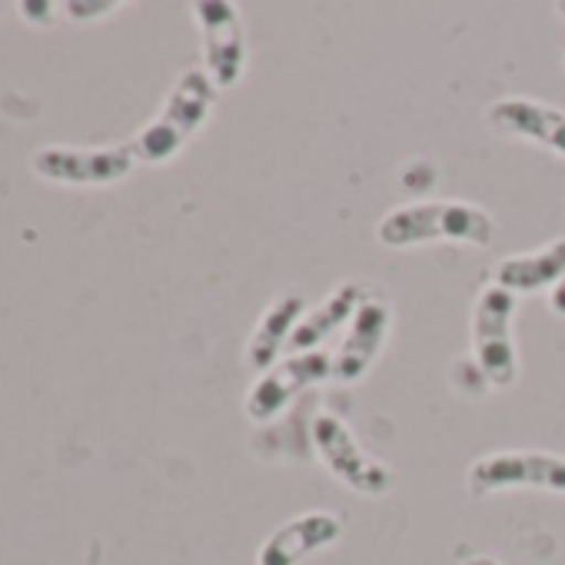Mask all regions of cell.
Here are the masks:
<instances>
[{"label": "cell", "mask_w": 565, "mask_h": 565, "mask_svg": "<svg viewBox=\"0 0 565 565\" xmlns=\"http://www.w3.org/2000/svg\"><path fill=\"white\" fill-rule=\"evenodd\" d=\"M390 327H393V307L380 297H370L356 310L350 333L343 337L340 350L333 353V380L343 386L360 383L376 366V360L386 347Z\"/></svg>", "instance_id": "obj_10"}, {"label": "cell", "mask_w": 565, "mask_h": 565, "mask_svg": "<svg viewBox=\"0 0 565 565\" xmlns=\"http://www.w3.org/2000/svg\"><path fill=\"white\" fill-rule=\"evenodd\" d=\"M303 313H307V303H303L300 294H287V297L273 300L263 310V317L256 320V327H253V333L246 340V350H243L246 363L253 370H259V373H266L269 366H276L279 363V353L290 347L294 330L300 327Z\"/></svg>", "instance_id": "obj_14"}, {"label": "cell", "mask_w": 565, "mask_h": 565, "mask_svg": "<svg viewBox=\"0 0 565 565\" xmlns=\"http://www.w3.org/2000/svg\"><path fill=\"white\" fill-rule=\"evenodd\" d=\"M466 489L472 495L512 492V489H539L565 495V456L539 452V449H499L469 462Z\"/></svg>", "instance_id": "obj_5"}, {"label": "cell", "mask_w": 565, "mask_h": 565, "mask_svg": "<svg viewBox=\"0 0 565 565\" xmlns=\"http://www.w3.org/2000/svg\"><path fill=\"white\" fill-rule=\"evenodd\" d=\"M552 11H555V14H558V18H565V0H562V4H555V8H552Z\"/></svg>", "instance_id": "obj_17"}, {"label": "cell", "mask_w": 565, "mask_h": 565, "mask_svg": "<svg viewBox=\"0 0 565 565\" xmlns=\"http://www.w3.org/2000/svg\"><path fill=\"white\" fill-rule=\"evenodd\" d=\"M310 443L320 456V462L327 466V472L333 479H340L347 489H353L356 495L366 499H380L393 489L396 472L376 459L373 452H366V446L356 439V433L330 409L317 413L310 423Z\"/></svg>", "instance_id": "obj_4"}, {"label": "cell", "mask_w": 565, "mask_h": 565, "mask_svg": "<svg viewBox=\"0 0 565 565\" xmlns=\"http://www.w3.org/2000/svg\"><path fill=\"white\" fill-rule=\"evenodd\" d=\"M216 87L206 71H183L170 94L163 97L157 117L130 140V150L140 163H167L173 160L210 120L216 107Z\"/></svg>", "instance_id": "obj_2"}, {"label": "cell", "mask_w": 565, "mask_h": 565, "mask_svg": "<svg viewBox=\"0 0 565 565\" xmlns=\"http://www.w3.org/2000/svg\"><path fill=\"white\" fill-rule=\"evenodd\" d=\"M343 532L347 525L337 512H327V509L300 512L259 542L256 565H303L310 555L337 545Z\"/></svg>", "instance_id": "obj_9"}, {"label": "cell", "mask_w": 565, "mask_h": 565, "mask_svg": "<svg viewBox=\"0 0 565 565\" xmlns=\"http://www.w3.org/2000/svg\"><path fill=\"white\" fill-rule=\"evenodd\" d=\"M486 124L495 134L539 143L565 160V110L562 107L529 100V97H502L486 107Z\"/></svg>", "instance_id": "obj_11"}, {"label": "cell", "mask_w": 565, "mask_h": 565, "mask_svg": "<svg viewBox=\"0 0 565 565\" xmlns=\"http://www.w3.org/2000/svg\"><path fill=\"white\" fill-rule=\"evenodd\" d=\"M370 300V290L366 282L360 279H343L340 287L323 300L317 303L313 310L303 313L300 327L294 330V340L287 347V353H313V350H323V343L330 337H337L347 323H353L356 310Z\"/></svg>", "instance_id": "obj_12"}, {"label": "cell", "mask_w": 565, "mask_h": 565, "mask_svg": "<svg viewBox=\"0 0 565 565\" xmlns=\"http://www.w3.org/2000/svg\"><path fill=\"white\" fill-rule=\"evenodd\" d=\"M562 273H565V236H558L532 253H515V256L499 259L492 266V282L509 290L512 297H522V294L552 290L562 279Z\"/></svg>", "instance_id": "obj_13"}, {"label": "cell", "mask_w": 565, "mask_h": 565, "mask_svg": "<svg viewBox=\"0 0 565 565\" xmlns=\"http://www.w3.org/2000/svg\"><path fill=\"white\" fill-rule=\"evenodd\" d=\"M459 565H502L495 555H486V552H462Z\"/></svg>", "instance_id": "obj_16"}, {"label": "cell", "mask_w": 565, "mask_h": 565, "mask_svg": "<svg viewBox=\"0 0 565 565\" xmlns=\"http://www.w3.org/2000/svg\"><path fill=\"white\" fill-rule=\"evenodd\" d=\"M193 18L203 38V71L216 90H230L246 71V38L239 11L230 0H196Z\"/></svg>", "instance_id": "obj_8"}, {"label": "cell", "mask_w": 565, "mask_h": 565, "mask_svg": "<svg viewBox=\"0 0 565 565\" xmlns=\"http://www.w3.org/2000/svg\"><path fill=\"white\" fill-rule=\"evenodd\" d=\"M515 297L495 282L479 290L469 320V350L472 366L492 390H512L519 376V353L512 340Z\"/></svg>", "instance_id": "obj_3"}, {"label": "cell", "mask_w": 565, "mask_h": 565, "mask_svg": "<svg viewBox=\"0 0 565 565\" xmlns=\"http://www.w3.org/2000/svg\"><path fill=\"white\" fill-rule=\"evenodd\" d=\"M376 239L390 249H409L423 243H466L489 246L495 239L492 216L466 200H426L390 210L376 223Z\"/></svg>", "instance_id": "obj_1"}, {"label": "cell", "mask_w": 565, "mask_h": 565, "mask_svg": "<svg viewBox=\"0 0 565 565\" xmlns=\"http://www.w3.org/2000/svg\"><path fill=\"white\" fill-rule=\"evenodd\" d=\"M137 157L130 143L117 147H41L31 157V170L61 186H110L130 177Z\"/></svg>", "instance_id": "obj_7"}, {"label": "cell", "mask_w": 565, "mask_h": 565, "mask_svg": "<svg viewBox=\"0 0 565 565\" xmlns=\"http://www.w3.org/2000/svg\"><path fill=\"white\" fill-rule=\"evenodd\" d=\"M333 380V356L327 350L313 353H287L276 366L259 373V380L249 386L243 409L253 423H269L287 409L300 393Z\"/></svg>", "instance_id": "obj_6"}, {"label": "cell", "mask_w": 565, "mask_h": 565, "mask_svg": "<svg viewBox=\"0 0 565 565\" xmlns=\"http://www.w3.org/2000/svg\"><path fill=\"white\" fill-rule=\"evenodd\" d=\"M548 310L565 320V273H562V279L555 282V287L548 290Z\"/></svg>", "instance_id": "obj_15"}]
</instances>
